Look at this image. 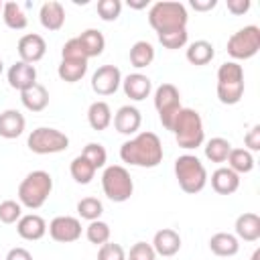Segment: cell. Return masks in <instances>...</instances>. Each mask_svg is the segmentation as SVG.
Here are the masks:
<instances>
[{
    "instance_id": "1",
    "label": "cell",
    "mask_w": 260,
    "mask_h": 260,
    "mask_svg": "<svg viewBox=\"0 0 260 260\" xmlns=\"http://www.w3.org/2000/svg\"><path fill=\"white\" fill-rule=\"evenodd\" d=\"M165 150L162 142L154 132H138L130 140H126L120 146V158L126 165L142 167V169H154L162 162Z\"/></svg>"
},
{
    "instance_id": "2",
    "label": "cell",
    "mask_w": 260,
    "mask_h": 260,
    "mask_svg": "<svg viewBox=\"0 0 260 260\" xmlns=\"http://www.w3.org/2000/svg\"><path fill=\"white\" fill-rule=\"evenodd\" d=\"M187 20L189 14L185 4L175 0H158L148 10V24L156 30V35L187 28Z\"/></svg>"
},
{
    "instance_id": "3",
    "label": "cell",
    "mask_w": 260,
    "mask_h": 260,
    "mask_svg": "<svg viewBox=\"0 0 260 260\" xmlns=\"http://www.w3.org/2000/svg\"><path fill=\"white\" fill-rule=\"evenodd\" d=\"M171 132L175 134V140L181 148L193 150L203 144L205 140V130H203V120L197 110L193 108H181L177 114Z\"/></svg>"
},
{
    "instance_id": "4",
    "label": "cell",
    "mask_w": 260,
    "mask_h": 260,
    "mask_svg": "<svg viewBox=\"0 0 260 260\" xmlns=\"http://www.w3.org/2000/svg\"><path fill=\"white\" fill-rule=\"evenodd\" d=\"M53 191V177L47 171H30L18 185V203L28 209H39L45 205Z\"/></svg>"
},
{
    "instance_id": "5",
    "label": "cell",
    "mask_w": 260,
    "mask_h": 260,
    "mask_svg": "<svg viewBox=\"0 0 260 260\" xmlns=\"http://www.w3.org/2000/svg\"><path fill=\"white\" fill-rule=\"evenodd\" d=\"M244 95V67L236 61H225L217 69V100L225 106H236Z\"/></svg>"
},
{
    "instance_id": "6",
    "label": "cell",
    "mask_w": 260,
    "mask_h": 260,
    "mask_svg": "<svg viewBox=\"0 0 260 260\" xmlns=\"http://www.w3.org/2000/svg\"><path fill=\"white\" fill-rule=\"evenodd\" d=\"M175 177H177L179 187L189 195L203 191L209 179L205 165L195 154H181L175 160Z\"/></svg>"
},
{
    "instance_id": "7",
    "label": "cell",
    "mask_w": 260,
    "mask_h": 260,
    "mask_svg": "<svg viewBox=\"0 0 260 260\" xmlns=\"http://www.w3.org/2000/svg\"><path fill=\"white\" fill-rule=\"evenodd\" d=\"M102 189L104 195L114 203H124L134 193V181L126 167L122 165H110L102 173Z\"/></svg>"
},
{
    "instance_id": "8",
    "label": "cell",
    "mask_w": 260,
    "mask_h": 260,
    "mask_svg": "<svg viewBox=\"0 0 260 260\" xmlns=\"http://www.w3.org/2000/svg\"><path fill=\"white\" fill-rule=\"evenodd\" d=\"M26 146L35 154H55L69 148V136L57 128L39 126L28 134Z\"/></svg>"
},
{
    "instance_id": "9",
    "label": "cell",
    "mask_w": 260,
    "mask_h": 260,
    "mask_svg": "<svg viewBox=\"0 0 260 260\" xmlns=\"http://www.w3.org/2000/svg\"><path fill=\"white\" fill-rule=\"evenodd\" d=\"M228 55L238 63L244 59H252L260 51V28L256 24H248L240 30H236L228 39Z\"/></svg>"
},
{
    "instance_id": "10",
    "label": "cell",
    "mask_w": 260,
    "mask_h": 260,
    "mask_svg": "<svg viewBox=\"0 0 260 260\" xmlns=\"http://www.w3.org/2000/svg\"><path fill=\"white\" fill-rule=\"evenodd\" d=\"M154 108L158 112V120L165 126V130L173 128V122L177 114L181 112V93L173 83H160L154 89Z\"/></svg>"
},
{
    "instance_id": "11",
    "label": "cell",
    "mask_w": 260,
    "mask_h": 260,
    "mask_svg": "<svg viewBox=\"0 0 260 260\" xmlns=\"http://www.w3.org/2000/svg\"><path fill=\"white\" fill-rule=\"evenodd\" d=\"M49 236L59 244H71L81 238V221L73 215H57L47 225Z\"/></svg>"
},
{
    "instance_id": "12",
    "label": "cell",
    "mask_w": 260,
    "mask_h": 260,
    "mask_svg": "<svg viewBox=\"0 0 260 260\" xmlns=\"http://www.w3.org/2000/svg\"><path fill=\"white\" fill-rule=\"evenodd\" d=\"M122 85V73L116 65H102L91 75V89L98 95H112Z\"/></svg>"
},
{
    "instance_id": "13",
    "label": "cell",
    "mask_w": 260,
    "mask_h": 260,
    "mask_svg": "<svg viewBox=\"0 0 260 260\" xmlns=\"http://www.w3.org/2000/svg\"><path fill=\"white\" fill-rule=\"evenodd\" d=\"M16 51H18V57L20 61L24 63H30L35 65L37 61H41L47 53V43L41 35L37 32H26L18 39V45H16Z\"/></svg>"
},
{
    "instance_id": "14",
    "label": "cell",
    "mask_w": 260,
    "mask_h": 260,
    "mask_svg": "<svg viewBox=\"0 0 260 260\" xmlns=\"http://www.w3.org/2000/svg\"><path fill=\"white\" fill-rule=\"evenodd\" d=\"M6 77H8V85H10L12 89L24 91V89H28L30 85L37 83V67L18 59V61H14V63L8 67Z\"/></svg>"
},
{
    "instance_id": "15",
    "label": "cell",
    "mask_w": 260,
    "mask_h": 260,
    "mask_svg": "<svg viewBox=\"0 0 260 260\" xmlns=\"http://www.w3.org/2000/svg\"><path fill=\"white\" fill-rule=\"evenodd\" d=\"M112 122H114V128L120 132V134H126V136H132V134H138L140 130V124H142V114L138 108L134 106H122L118 108V112L112 116Z\"/></svg>"
},
{
    "instance_id": "16",
    "label": "cell",
    "mask_w": 260,
    "mask_h": 260,
    "mask_svg": "<svg viewBox=\"0 0 260 260\" xmlns=\"http://www.w3.org/2000/svg\"><path fill=\"white\" fill-rule=\"evenodd\" d=\"M122 89L126 93V98L134 100V102H142L150 95L152 91V81L148 75L144 73H130L122 79Z\"/></svg>"
},
{
    "instance_id": "17",
    "label": "cell",
    "mask_w": 260,
    "mask_h": 260,
    "mask_svg": "<svg viewBox=\"0 0 260 260\" xmlns=\"http://www.w3.org/2000/svg\"><path fill=\"white\" fill-rule=\"evenodd\" d=\"M152 248L156 252V256H165L171 258L181 250V236L177 230L173 228H162L154 234L152 238Z\"/></svg>"
},
{
    "instance_id": "18",
    "label": "cell",
    "mask_w": 260,
    "mask_h": 260,
    "mask_svg": "<svg viewBox=\"0 0 260 260\" xmlns=\"http://www.w3.org/2000/svg\"><path fill=\"white\" fill-rule=\"evenodd\" d=\"M16 232L22 240L35 242L47 234V221L37 213H26L16 221Z\"/></svg>"
},
{
    "instance_id": "19",
    "label": "cell",
    "mask_w": 260,
    "mask_h": 260,
    "mask_svg": "<svg viewBox=\"0 0 260 260\" xmlns=\"http://www.w3.org/2000/svg\"><path fill=\"white\" fill-rule=\"evenodd\" d=\"M211 189L219 195H232L240 189V175L230 167H219L211 173Z\"/></svg>"
},
{
    "instance_id": "20",
    "label": "cell",
    "mask_w": 260,
    "mask_h": 260,
    "mask_svg": "<svg viewBox=\"0 0 260 260\" xmlns=\"http://www.w3.org/2000/svg\"><path fill=\"white\" fill-rule=\"evenodd\" d=\"M236 238L238 240H244V242H256L260 240V215L258 213H252V211H246L242 215L236 217Z\"/></svg>"
},
{
    "instance_id": "21",
    "label": "cell",
    "mask_w": 260,
    "mask_h": 260,
    "mask_svg": "<svg viewBox=\"0 0 260 260\" xmlns=\"http://www.w3.org/2000/svg\"><path fill=\"white\" fill-rule=\"evenodd\" d=\"M39 20L47 30H59L65 24V8L57 0H49L39 10Z\"/></svg>"
},
{
    "instance_id": "22",
    "label": "cell",
    "mask_w": 260,
    "mask_h": 260,
    "mask_svg": "<svg viewBox=\"0 0 260 260\" xmlns=\"http://www.w3.org/2000/svg\"><path fill=\"white\" fill-rule=\"evenodd\" d=\"M26 120L18 110H4L0 114V136L6 140L18 138L24 132Z\"/></svg>"
},
{
    "instance_id": "23",
    "label": "cell",
    "mask_w": 260,
    "mask_h": 260,
    "mask_svg": "<svg viewBox=\"0 0 260 260\" xmlns=\"http://www.w3.org/2000/svg\"><path fill=\"white\" fill-rule=\"evenodd\" d=\"M209 250L219 258L236 256L240 250V240L230 232H217L209 238Z\"/></svg>"
},
{
    "instance_id": "24",
    "label": "cell",
    "mask_w": 260,
    "mask_h": 260,
    "mask_svg": "<svg viewBox=\"0 0 260 260\" xmlns=\"http://www.w3.org/2000/svg\"><path fill=\"white\" fill-rule=\"evenodd\" d=\"M20 102L28 112H43L49 106V91L43 83H35L28 89L20 91Z\"/></svg>"
},
{
    "instance_id": "25",
    "label": "cell",
    "mask_w": 260,
    "mask_h": 260,
    "mask_svg": "<svg viewBox=\"0 0 260 260\" xmlns=\"http://www.w3.org/2000/svg\"><path fill=\"white\" fill-rule=\"evenodd\" d=\"M77 41H79V47H81V51H83V55H85L87 59L102 55L104 49H106V39H104V35H102L98 28H87V30H83V32L77 37Z\"/></svg>"
},
{
    "instance_id": "26",
    "label": "cell",
    "mask_w": 260,
    "mask_h": 260,
    "mask_svg": "<svg viewBox=\"0 0 260 260\" xmlns=\"http://www.w3.org/2000/svg\"><path fill=\"white\" fill-rule=\"evenodd\" d=\"M185 57H187V61H189L191 65L201 67V65H207V63L215 57V49H213V45H211L209 41L199 39V41H193V43L187 47Z\"/></svg>"
},
{
    "instance_id": "27",
    "label": "cell",
    "mask_w": 260,
    "mask_h": 260,
    "mask_svg": "<svg viewBox=\"0 0 260 260\" xmlns=\"http://www.w3.org/2000/svg\"><path fill=\"white\" fill-rule=\"evenodd\" d=\"M87 122L98 132L106 130L112 124V110H110V106L106 102H102V100L91 102L89 108H87Z\"/></svg>"
},
{
    "instance_id": "28",
    "label": "cell",
    "mask_w": 260,
    "mask_h": 260,
    "mask_svg": "<svg viewBox=\"0 0 260 260\" xmlns=\"http://www.w3.org/2000/svg\"><path fill=\"white\" fill-rule=\"evenodd\" d=\"M85 73H87V61L85 59H61V63L57 67V75L67 83L79 81Z\"/></svg>"
},
{
    "instance_id": "29",
    "label": "cell",
    "mask_w": 260,
    "mask_h": 260,
    "mask_svg": "<svg viewBox=\"0 0 260 260\" xmlns=\"http://www.w3.org/2000/svg\"><path fill=\"white\" fill-rule=\"evenodd\" d=\"M2 20L12 30H22L28 24L26 12L22 10V6L18 2H4L2 4Z\"/></svg>"
},
{
    "instance_id": "30",
    "label": "cell",
    "mask_w": 260,
    "mask_h": 260,
    "mask_svg": "<svg viewBox=\"0 0 260 260\" xmlns=\"http://www.w3.org/2000/svg\"><path fill=\"white\" fill-rule=\"evenodd\" d=\"M130 63L136 69H144L154 61V47L148 41H136L130 47Z\"/></svg>"
},
{
    "instance_id": "31",
    "label": "cell",
    "mask_w": 260,
    "mask_h": 260,
    "mask_svg": "<svg viewBox=\"0 0 260 260\" xmlns=\"http://www.w3.org/2000/svg\"><path fill=\"white\" fill-rule=\"evenodd\" d=\"M203 148H205L207 160H211V162H225V160H228V154H230V150H232L234 146H232V142H230L228 138L213 136V138H209V140L205 142Z\"/></svg>"
},
{
    "instance_id": "32",
    "label": "cell",
    "mask_w": 260,
    "mask_h": 260,
    "mask_svg": "<svg viewBox=\"0 0 260 260\" xmlns=\"http://www.w3.org/2000/svg\"><path fill=\"white\" fill-rule=\"evenodd\" d=\"M228 167L238 175L250 173L254 169V154L246 148H232L228 154Z\"/></svg>"
},
{
    "instance_id": "33",
    "label": "cell",
    "mask_w": 260,
    "mask_h": 260,
    "mask_svg": "<svg viewBox=\"0 0 260 260\" xmlns=\"http://www.w3.org/2000/svg\"><path fill=\"white\" fill-rule=\"evenodd\" d=\"M69 173H71V177H73L75 183L87 185V183H91V179L95 177V167H93L87 158H83L81 154H77V156L71 160V165H69Z\"/></svg>"
},
{
    "instance_id": "34",
    "label": "cell",
    "mask_w": 260,
    "mask_h": 260,
    "mask_svg": "<svg viewBox=\"0 0 260 260\" xmlns=\"http://www.w3.org/2000/svg\"><path fill=\"white\" fill-rule=\"evenodd\" d=\"M110 225L102 219H95V221H89L87 228H85V238L89 244H95V246H102L106 242H110Z\"/></svg>"
},
{
    "instance_id": "35",
    "label": "cell",
    "mask_w": 260,
    "mask_h": 260,
    "mask_svg": "<svg viewBox=\"0 0 260 260\" xmlns=\"http://www.w3.org/2000/svg\"><path fill=\"white\" fill-rule=\"evenodd\" d=\"M77 213L81 219H87V221H95L102 217L104 213V205L98 197H83L79 203H77Z\"/></svg>"
},
{
    "instance_id": "36",
    "label": "cell",
    "mask_w": 260,
    "mask_h": 260,
    "mask_svg": "<svg viewBox=\"0 0 260 260\" xmlns=\"http://www.w3.org/2000/svg\"><path fill=\"white\" fill-rule=\"evenodd\" d=\"M81 156L87 158V160L95 167V171L102 169V167H106V160H108V152H106V148H104L100 142H89V144H85Z\"/></svg>"
},
{
    "instance_id": "37",
    "label": "cell",
    "mask_w": 260,
    "mask_h": 260,
    "mask_svg": "<svg viewBox=\"0 0 260 260\" xmlns=\"http://www.w3.org/2000/svg\"><path fill=\"white\" fill-rule=\"evenodd\" d=\"M22 217V205L14 199H4L0 201V221L2 223H16Z\"/></svg>"
},
{
    "instance_id": "38",
    "label": "cell",
    "mask_w": 260,
    "mask_h": 260,
    "mask_svg": "<svg viewBox=\"0 0 260 260\" xmlns=\"http://www.w3.org/2000/svg\"><path fill=\"white\" fill-rule=\"evenodd\" d=\"M160 45L165 49H181L187 45L189 41V32L187 28H181V30H173V32H165V35H156Z\"/></svg>"
},
{
    "instance_id": "39",
    "label": "cell",
    "mask_w": 260,
    "mask_h": 260,
    "mask_svg": "<svg viewBox=\"0 0 260 260\" xmlns=\"http://www.w3.org/2000/svg\"><path fill=\"white\" fill-rule=\"evenodd\" d=\"M122 12V2L120 0H100L98 2V16L106 22H112L120 16Z\"/></svg>"
},
{
    "instance_id": "40",
    "label": "cell",
    "mask_w": 260,
    "mask_h": 260,
    "mask_svg": "<svg viewBox=\"0 0 260 260\" xmlns=\"http://www.w3.org/2000/svg\"><path fill=\"white\" fill-rule=\"evenodd\" d=\"M126 260H156V252H154L152 244L136 242V244H132Z\"/></svg>"
},
{
    "instance_id": "41",
    "label": "cell",
    "mask_w": 260,
    "mask_h": 260,
    "mask_svg": "<svg viewBox=\"0 0 260 260\" xmlns=\"http://www.w3.org/2000/svg\"><path fill=\"white\" fill-rule=\"evenodd\" d=\"M98 260H126V252L116 242H106L98 250Z\"/></svg>"
},
{
    "instance_id": "42",
    "label": "cell",
    "mask_w": 260,
    "mask_h": 260,
    "mask_svg": "<svg viewBox=\"0 0 260 260\" xmlns=\"http://www.w3.org/2000/svg\"><path fill=\"white\" fill-rule=\"evenodd\" d=\"M61 59H85V61H87V57L83 55V51H81V47H79L77 37H75V39H69V41L63 45V49H61Z\"/></svg>"
},
{
    "instance_id": "43",
    "label": "cell",
    "mask_w": 260,
    "mask_h": 260,
    "mask_svg": "<svg viewBox=\"0 0 260 260\" xmlns=\"http://www.w3.org/2000/svg\"><path fill=\"white\" fill-rule=\"evenodd\" d=\"M244 144H246L244 148L250 150V152H258V150H260V124H254V126L246 132Z\"/></svg>"
},
{
    "instance_id": "44",
    "label": "cell",
    "mask_w": 260,
    "mask_h": 260,
    "mask_svg": "<svg viewBox=\"0 0 260 260\" xmlns=\"http://www.w3.org/2000/svg\"><path fill=\"white\" fill-rule=\"evenodd\" d=\"M225 4H228V10L232 14H236V16L246 14L250 10V0H228Z\"/></svg>"
},
{
    "instance_id": "45",
    "label": "cell",
    "mask_w": 260,
    "mask_h": 260,
    "mask_svg": "<svg viewBox=\"0 0 260 260\" xmlns=\"http://www.w3.org/2000/svg\"><path fill=\"white\" fill-rule=\"evenodd\" d=\"M4 260H32V254L26 248H12V250H8Z\"/></svg>"
},
{
    "instance_id": "46",
    "label": "cell",
    "mask_w": 260,
    "mask_h": 260,
    "mask_svg": "<svg viewBox=\"0 0 260 260\" xmlns=\"http://www.w3.org/2000/svg\"><path fill=\"white\" fill-rule=\"evenodd\" d=\"M189 4H191V8H195L197 12H207V10L215 8L217 0H191Z\"/></svg>"
},
{
    "instance_id": "47",
    "label": "cell",
    "mask_w": 260,
    "mask_h": 260,
    "mask_svg": "<svg viewBox=\"0 0 260 260\" xmlns=\"http://www.w3.org/2000/svg\"><path fill=\"white\" fill-rule=\"evenodd\" d=\"M128 6L134 8V10H140V8L148 6V0H128Z\"/></svg>"
},
{
    "instance_id": "48",
    "label": "cell",
    "mask_w": 260,
    "mask_h": 260,
    "mask_svg": "<svg viewBox=\"0 0 260 260\" xmlns=\"http://www.w3.org/2000/svg\"><path fill=\"white\" fill-rule=\"evenodd\" d=\"M250 260H260V248H256L254 250V254H252V258Z\"/></svg>"
},
{
    "instance_id": "49",
    "label": "cell",
    "mask_w": 260,
    "mask_h": 260,
    "mask_svg": "<svg viewBox=\"0 0 260 260\" xmlns=\"http://www.w3.org/2000/svg\"><path fill=\"white\" fill-rule=\"evenodd\" d=\"M2 71H4V63H2V59H0V75H2Z\"/></svg>"
},
{
    "instance_id": "50",
    "label": "cell",
    "mask_w": 260,
    "mask_h": 260,
    "mask_svg": "<svg viewBox=\"0 0 260 260\" xmlns=\"http://www.w3.org/2000/svg\"><path fill=\"white\" fill-rule=\"evenodd\" d=\"M2 4H4V2H0V14H2Z\"/></svg>"
}]
</instances>
